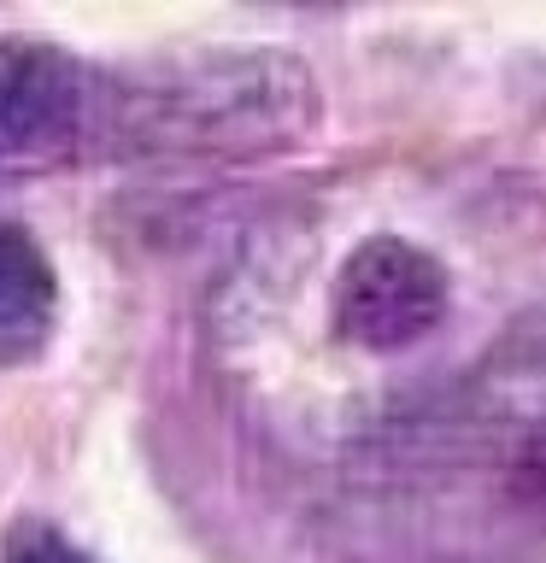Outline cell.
<instances>
[{"label": "cell", "instance_id": "obj_1", "mask_svg": "<svg viewBox=\"0 0 546 563\" xmlns=\"http://www.w3.org/2000/svg\"><path fill=\"white\" fill-rule=\"evenodd\" d=\"M312 118V77L282 53H223L141 82L135 95H106V135L135 147L259 153L288 147Z\"/></svg>", "mask_w": 546, "mask_h": 563}, {"label": "cell", "instance_id": "obj_2", "mask_svg": "<svg viewBox=\"0 0 546 563\" xmlns=\"http://www.w3.org/2000/svg\"><path fill=\"white\" fill-rule=\"evenodd\" d=\"M106 135V88L65 47L0 35V176H35Z\"/></svg>", "mask_w": 546, "mask_h": 563}, {"label": "cell", "instance_id": "obj_3", "mask_svg": "<svg viewBox=\"0 0 546 563\" xmlns=\"http://www.w3.org/2000/svg\"><path fill=\"white\" fill-rule=\"evenodd\" d=\"M447 317V271L400 235H376L341 264L329 323L347 346L405 352L429 341Z\"/></svg>", "mask_w": 546, "mask_h": 563}, {"label": "cell", "instance_id": "obj_4", "mask_svg": "<svg viewBox=\"0 0 546 563\" xmlns=\"http://www.w3.org/2000/svg\"><path fill=\"white\" fill-rule=\"evenodd\" d=\"M53 264L18 223H0V364H24L53 334Z\"/></svg>", "mask_w": 546, "mask_h": 563}, {"label": "cell", "instance_id": "obj_5", "mask_svg": "<svg viewBox=\"0 0 546 563\" xmlns=\"http://www.w3.org/2000/svg\"><path fill=\"white\" fill-rule=\"evenodd\" d=\"M0 563H88V558H83L65 534H53V528L30 522V528H18V534L7 540V558H0Z\"/></svg>", "mask_w": 546, "mask_h": 563}]
</instances>
